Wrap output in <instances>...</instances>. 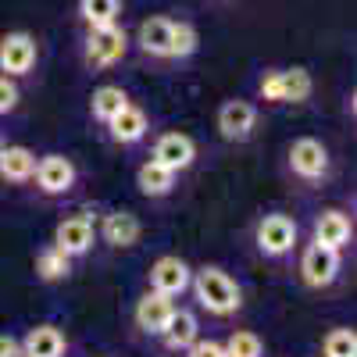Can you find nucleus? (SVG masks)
Segmentation results:
<instances>
[{"label":"nucleus","instance_id":"f257e3e1","mask_svg":"<svg viewBox=\"0 0 357 357\" xmlns=\"http://www.w3.org/2000/svg\"><path fill=\"white\" fill-rule=\"evenodd\" d=\"M190 293L197 296V307L211 318H236L243 311V289L222 264H200L193 268Z\"/></svg>","mask_w":357,"mask_h":357},{"label":"nucleus","instance_id":"f03ea898","mask_svg":"<svg viewBox=\"0 0 357 357\" xmlns=\"http://www.w3.org/2000/svg\"><path fill=\"white\" fill-rule=\"evenodd\" d=\"M286 175L301 190H321L333 178V151L318 136H296L286 146Z\"/></svg>","mask_w":357,"mask_h":357},{"label":"nucleus","instance_id":"7ed1b4c3","mask_svg":"<svg viewBox=\"0 0 357 357\" xmlns=\"http://www.w3.org/2000/svg\"><path fill=\"white\" fill-rule=\"evenodd\" d=\"M296 247H301V229H296V218L286 211H268L257 218L254 225V250L261 261L268 264H286L293 261Z\"/></svg>","mask_w":357,"mask_h":357},{"label":"nucleus","instance_id":"20e7f679","mask_svg":"<svg viewBox=\"0 0 357 357\" xmlns=\"http://www.w3.org/2000/svg\"><path fill=\"white\" fill-rule=\"evenodd\" d=\"M126 54H129V33L118 22L86 29V36H82V68L89 75L111 72L114 65L126 61Z\"/></svg>","mask_w":357,"mask_h":357},{"label":"nucleus","instance_id":"39448f33","mask_svg":"<svg viewBox=\"0 0 357 357\" xmlns=\"http://www.w3.org/2000/svg\"><path fill=\"white\" fill-rule=\"evenodd\" d=\"M340 275H343V254L340 250H329L321 243L296 247V279H301L304 289L325 293L340 282Z\"/></svg>","mask_w":357,"mask_h":357},{"label":"nucleus","instance_id":"423d86ee","mask_svg":"<svg viewBox=\"0 0 357 357\" xmlns=\"http://www.w3.org/2000/svg\"><path fill=\"white\" fill-rule=\"evenodd\" d=\"M33 186L47 200H61L79 186V168L68 154H40L36 172H33Z\"/></svg>","mask_w":357,"mask_h":357},{"label":"nucleus","instance_id":"0eeeda50","mask_svg":"<svg viewBox=\"0 0 357 357\" xmlns=\"http://www.w3.org/2000/svg\"><path fill=\"white\" fill-rule=\"evenodd\" d=\"M257 122H261V107L254 100H243V97L222 100L218 111H215V129H218V136L225 143H247V139H254Z\"/></svg>","mask_w":357,"mask_h":357},{"label":"nucleus","instance_id":"6e6552de","mask_svg":"<svg viewBox=\"0 0 357 357\" xmlns=\"http://www.w3.org/2000/svg\"><path fill=\"white\" fill-rule=\"evenodd\" d=\"M40 65V43L25 29H11L0 36V72L11 79H29Z\"/></svg>","mask_w":357,"mask_h":357},{"label":"nucleus","instance_id":"1a4fd4ad","mask_svg":"<svg viewBox=\"0 0 357 357\" xmlns=\"http://www.w3.org/2000/svg\"><path fill=\"white\" fill-rule=\"evenodd\" d=\"M61 254H68L72 261H82L93 254L97 247V218L93 215H65L54 225V240H50Z\"/></svg>","mask_w":357,"mask_h":357},{"label":"nucleus","instance_id":"9d476101","mask_svg":"<svg viewBox=\"0 0 357 357\" xmlns=\"http://www.w3.org/2000/svg\"><path fill=\"white\" fill-rule=\"evenodd\" d=\"M190 282H193V268L178 257V254H161L151 268H146V289H158L172 301L190 293Z\"/></svg>","mask_w":357,"mask_h":357},{"label":"nucleus","instance_id":"9b49d317","mask_svg":"<svg viewBox=\"0 0 357 357\" xmlns=\"http://www.w3.org/2000/svg\"><path fill=\"white\" fill-rule=\"evenodd\" d=\"M151 161L172 168L175 175H183L197 165V139L183 129H168V132H158V139L151 143Z\"/></svg>","mask_w":357,"mask_h":357},{"label":"nucleus","instance_id":"f8f14e48","mask_svg":"<svg viewBox=\"0 0 357 357\" xmlns=\"http://www.w3.org/2000/svg\"><path fill=\"white\" fill-rule=\"evenodd\" d=\"M143 240V222L132 211L111 207L97 218V243H107L111 250H132Z\"/></svg>","mask_w":357,"mask_h":357},{"label":"nucleus","instance_id":"ddd939ff","mask_svg":"<svg viewBox=\"0 0 357 357\" xmlns=\"http://www.w3.org/2000/svg\"><path fill=\"white\" fill-rule=\"evenodd\" d=\"M311 243H321L329 250H347L354 243V215H347L343 207H325L311 222Z\"/></svg>","mask_w":357,"mask_h":357},{"label":"nucleus","instance_id":"4468645a","mask_svg":"<svg viewBox=\"0 0 357 357\" xmlns=\"http://www.w3.org/2000/svg\"><path fill=\"white\" fill-rule=\"evenodd\" d=\"M104 132H107V139H111L114 146H122V151H132V146H139L146 136H151V114H146L139 104L129 100V104H126V107L104 126Z\"/></svg>","mask_w":357,"mask_h":357},{"label":"nucleus","instance_id":"2eb2a0df","mask_svg":"<svg viewBox=\"0 0 357 357\" xmlns=\"http://www.w3.org/2000/svg\"><path fill=\"white\" fill-rule=\"evenodd\" d=\"M172 22L168 15H151L143 18L136 29V50L146 57L151 65H168V47H172Z\"/></svg>","mask_w":357,"mask_h":357},{"label":"nucleus","instance_id":"dca6fc26","mask_svg":"<svg viewBox=\"0 0 357 357\" xmlns=\"http://www.w3.org/2000/svg\"><path fill=\"white\" fill-rule=\"evenodd\" d=\"M172 311H175V301H172V296H165V293H158V289L139 293V301H136V307H132V325H136V333L158 340L161 329L168 325V318H172Z\"/></svg>","mask_w":357,"mask_h":357},{"label":"nucleus","instance_id":"f3484780","mask_svg":"<svg viewBox=\"0 0 357 357\" xmlns=\"http://www.w3.org/2000/svg\"><path fill=\"white\" fill-rule=\"evenodd\" d=\"M36 172V151L25 143H4L0 151V183L4 186H29Z\"/></svg>","mask_w":357,"mask_h":357},{"label":"nucleus","instance_id":"a211bd4d","mask_svg":"<svg viewBox=\"0 0 357 357\" xmlns=\"http://www.w3.org/2000/svg\"><path fill=\"white\" fill-rule=\"evenodd\" d=\"M22 357H68V336L50 321L33 325L22 336Z\"/></svg>","mask_w":357,"mask_h":357},{"label":"nucleus","instance_id":"6ab92c4d","mask_svg":"<svg viewBox=\"0 0 357 357\" xmlns=\"http://www.w3.org/2000/svg\"><path fill=\"white\" fill-rule=\"evenodd\" d=\"M200 336V318L190 311V307H178L175 304V311H172V318H168V325L161 329V347L168 350V354H183L193 340Z\"/></svg>","mask_w":357,"mask_h":357},{"label":"nucleus","instance_id":"aec40b11","mask_svg":"<svg viewBox=\"0 0 357 357\" xmlns=\"http://www.w3.org/2000/svg\"><path fill=\"white\" fill-rule=\"evenodd\" d=\"M175 186H178V175H175L172 168L151 161V158L136 168V190H139L146 200H165V197L175 193Z\"/></svg>","mask_w":357,"mask_h":357},{"label":"nucleus","instance_id":"412c9836","mask_svg":"<svg viewBox=\"0 0 357 357\" xmlns=\"http://www.w3.org/2000/svg\"><path fill=\"white\" fill-rule=\"evenodd\" d=\"M314 97V75L301 65L279 68V104H307Z\"/></svg>","mask_w":357,"mask_h":357},{"label":"nucleus","instance_id":"4be33fe9","mask_svg":"<svg viewBox=\"0 0 357 357\" xmlns=\"http://www.w3.org/2000/svg\"><path fill=\"white\" fill-rule=\"evenodd\" d=\"M126 104H129L126 89L114 86V82H104V86H97L93 93H89V118H93L97 126H107Z\"/></svg>","mask_w":357,"mask_h":357},{"label":"nucleus","instance_id":"5701e85b","mask_svg":"<svg viewBox=\"0 0 357 357\" xmlns=\"http://www.w3.org/2000/svg\"><path fill=\"white\" fill-rule=\"evenodd\" d=\"M72 268H75V261H72L68 254H61L54 243H47V247L36 254V261H33V272H36V279H40V282H47V286H54V282H65V279L72 275Z\"/></svg>","mask_w":357,"mask_h":357},{"label":"nucleus","instance_id":"b1692460","mask_svg":"<svg viewBox=\"0 0 357 357\" xmlns=\"http://www.w3.org/2000/svg\"><path fill=\"white\" fill-rule=\"evenodd\" d=\"M200 50V33L197 25L186 18H175L172 22V47H168V65H186L193 61Z\"/></svg>","mask_w":357,"mask_h":357},{"label":"nucleus","instance_id":"393cba45","mask_svg":"<svg viewBox=\"0 0 357 357\" xmlns=\"http://www.w3.org/2000/svg\"><path fill=\"white\" fill-rule=\"evenodd\" d=\"M75 15L86 29L111 25L122 18V0H75Z\"/></svg>","mask_w":357,"mask_h":357},{"label":"nucleus","instance_id":"a878e982","mask_svg":"<svg viewBox=\"0 0 357 357\" xmlns=\"http://www.w3.org/2000/svg\"><path fill=\"white\" fill-rule=\"evenodd\" d=\"M321 357H357V333L350 325H336L321 340Z\"/></svg>","mask_w":357,"mask_h":357},{"label":"nucleus","instance_id":"bb28decb","mask_svg":"<svg viewBox=\"0 0 357 357\" xmlns=\"http://www.w3.org/2000/svg\"><path fill=\"white\" fill-rule=\"evenodd\" d=\"M225 357H264V340L254 329H236L229 333V340L222 343Z\"/></svg>","mask_w":357,"mask_h":357},{"label":"nucleus","instance_id":"cd10ccee","mask_svg":"<svg viewBox=\"0 0 357 357\" xmlns=\"http://www.w3.org/2000/svg\"><path fill=\"white\" fill-rule=\"evenodd\" d=\"M18 107H22V86H18V79L0 72V118H11Z\"/></svg>","mask_w":357,"mask_h":357},{"label":"nucleus","instance_id":"c85d7f7f","mask_svg":"<svg viewBox=\"0 0 357 357\" xmlns=\"http://www.w3.org/2000/svg\"><path fill=\"white\" fill-rule=\"evenodd\" d=\"M257 97L264 104H279V68H264L257 75Z\"/></svg>","mask_w":357,"mask_h":357},{"label":"nucleus","instance_id":"c756f323","mask_svg":"<svg viewBox=\"0 0 357 357\" xmlns=\"http://www.w3.org/2000/svg\"><path fill=\"white\" fill-rule=\"evenodd\" d=\"M183 354H186V357H225V347H222V340H204V336H197Z\"/></svg>","mask_w":357,"mask_h":357},{"label":"nucleus","instance_id":"7c9ffc66","mask_svg":"<svg viewBox=\"0 0 357 357\" xmlns=\"http://www.w3.org/2000/svg\"><path fill=\"white\" fill-rule=\"evenodd\" d=\"M0 357H22V340L11 333H0Z\"/></svg>","mask_w":357,"mask_h":357},{"label":"nucleus","instance_id":"2f4dec72","mask_svg":"<svg viewBox=\"0 0 357 357\" xmlns=\"http://www.w3.org/2000/svg\"><path fill=\"white\" fill-rule=\"evenodd\" d=\"M4 143H8V139H4V136H0V151H4Z\"/></svg>","mask_w":357,"mask_h":357}]
</instances>
